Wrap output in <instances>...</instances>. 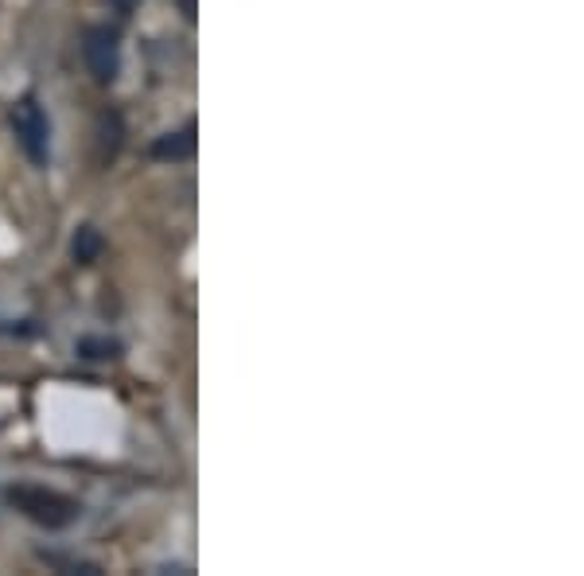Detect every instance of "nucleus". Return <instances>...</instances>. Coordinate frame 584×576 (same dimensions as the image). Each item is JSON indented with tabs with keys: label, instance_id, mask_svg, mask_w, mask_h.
I'll use <instances>...</instances> for the list:
<instances>
[{
	"label": "nucleus",
	"instance_id": "obj_1",
	"mask_svg": "<svg viewBox=\"0 0 584 576\" xmlns=\"http://www.w3.org/2000/svg\"><path fill=\"white\" fill-rule=\"evenodd\" d=\"M4 502L16 506V511L36 522V526H47V530H63V526H71V522L78 518V511H83L71 494L47 491V487H36V484L4 487Z\"/></svg>",
	"mask_w": 584,
	"mask_h": 576
},
{
	"label": "nucleus",
	"instance_id": "obj_2",
	"mask_svg": "<svg viewBox=\"0 0 584 576\" xmlns=\"http://www.w3.org/2000/svg\"><path fill=\"white\" fill-rule=\"evenodd\" d=\"M12 133H16L24 156L36 167H47V160H51V125H47V113L36 93L12 105Z\"/></svg>",
	"mask_w": 584,
	"mask_h": 576
},
{
	"label": "nucleus",
	"instance_id": "obj_3",
	"mask_svg": "<svg viewBox=\"0 0 584 576\" xmlns=\"http://www.w3.org/2000/svg\"><path fill=\"white\" fill-rule=\"evenodd\" d=\"M83 63H86V71L94 75V83L110 86L113 78H117V71H121V39H117V32L105 28V24H94V28H86Z\"/></svg>",
	"mask_w": 584,
	"mask_h": 576
},
{
	"label": "nucleus",
	"instance_id": "obj_4",
	"mask_svg": "<svg viewBox=\"0 0 584 576\" xmlns=\"http://www.w3.org/2000/svg\"><path fill=\"white\" fill-rule=\"evenodd\" d=\"M121 140H125V122H121V113L102 110L98 113V122H94V164L110 167L121 152Z\"/></svg>",
	"mask_w": 584,
	"mask_h": 576
},
{
	"label": "nucleus",
	"instance_id": "obj_5",
	"mask_svg": "<svg viewBox=\"0 0 584 576\" xmlns=\"http://www.w3.org/2000/svg\"><path fill=\"white\" fill-rule=\"evenodd\" d=\"M195 125H184V129L176 133H164V137L152 140L149 156L152 160H167V164H179V160H191L195 156Z\"/></svg>",
	"mask_w": 584,
	"mask_h": 576
},
{
	"label": "nucleus",
	"instance_id": "obj_6",
	"mask_svg": "<svg viewBox=\"0 0 584 576\" xmlns=\"http://www.w3.org/2000/svg\"><path fill=\"white\" fill-rule=\"evenodd\" d=\"M105 242H102V230H94V226H78L75 238H71V258L78 265H94V261L102 258Z\"/></svg>",
	"mask_w": 584,
	"mask_h": 576
},
{
	"label": "nucleus",
	"instance_id": "obj_7",
	"mask_svg": "<svg viewBox=\"0 0 584 576\" xmlns=\"http://www.w3.org/2000/svg\"><path fill=\"white\" fill-rule=\"evenodd\" d=\"M78 354H83V359H94V363H98V359H117L121 343L110 339V335H83V339H78Z\"/></svg>",
	"mask_w": 584,
	"mask_h": 576
},
{
	"label": "nucleus",
	"instance_id": "obj_8",
	"mask_svg": "<svg viewBox=\"0 0 584 576\" xmlns=\"http://www.w3.org/2000/svg\"><path fill=\"white\" fill-rule=\"evenodd\" d=\"M110 4H113V9H117V12H121V16H129V12H133V9H137L140 0H110Z\"/></svg>",
	"mask_w": 584,
	"mask_h": 576
},
{
	"label": "nucleus",
	"instance_id": "obj_9",
	"mask_svg": "<svg viewBox=\"0 0 584 576\" xmlns=\"http://www.w3.org/2000/svg\"><path fill=\"white\" fill-rule=\"evenodd\" d=\"M179 4H184V16L195 20V0H179Z\"/></svg>",
	"mask_w": 584,
	"mask_h": 576
}]
</instances>
